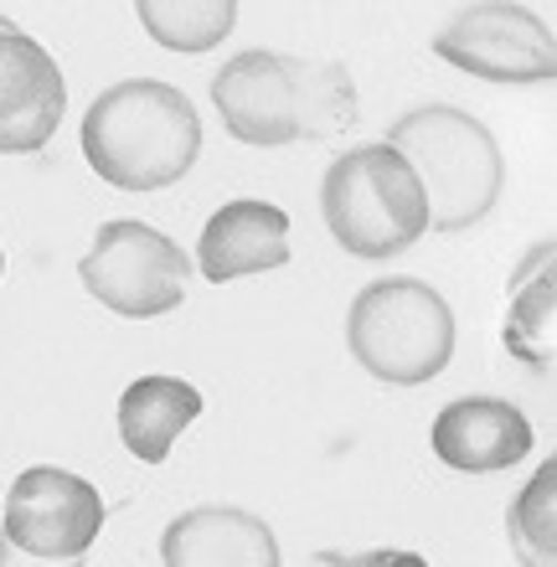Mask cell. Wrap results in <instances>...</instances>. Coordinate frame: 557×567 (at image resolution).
<instances>
[{"instance_id": "5bb4252c", "label": "cell", "mask_w": 557, "mask_h": 567, "mask_svg": "<svg viewBox=\"0 0 557 567\" xmlns=\"http://www.w3.org/2000/svg\"><path fill=\"white\" fill-rule=\"evenodd\" d=\"M553 310H557V284H553V238L537 243L527 264L512 279V305H506V326L501 341L522 367L543 372L553 367Z\"/></svg>"}, {"instance_id": "4fadbf2b", "label": "cell", "mask_w": 557, "mask_h": 567, "mask_svg": "<svg viewBox=\"0 0 557 567\" xmlns=\"http://www.w3.org/2000/svg\"><path fill=\"white\" fill-rule=\"evenodd\" d=\"M202 392L182 377H135L120 398V439L145 464H166L176 439L202 419Z\"/></svg>"}, {"instance_id": "ac0fdd59", "label": "cell", "mask_w": 557, "mask_h": 567, "mask_svg": "<svg viewBox=\"0 0 557 567\" xmlns=\"http://www.w3.org/2000/svg\"><path fill=\"white\" fill-rule=\"evenodd\" d=\"M0 567H83V557H31L0 537Z\"/></svg>"}, {"instance_id": "ffe728a7", "label": "cell", "mask_w": 557, "mask_h": 567, "mask_svg": "<svg viewBox=\"0 0 557 567\" xmlns=\"http://www.w3.org/2000/svg\"><path fill=\"white\" fill-rule=\"evenodd\" d=\"M0 269H6V254H0Z\"/></svg>"}, {"instance_id": "d6986e66", "label": "cell", "mask_w": 557, "mask_h": 567, "mask_svg": "<svg viewBox=\"0 0 557 567\" xmlns=\"http://www.w3.org/2000/svg\"><path fill=\"white\" fill-rule=\"evenodd\" d=\"M0 31H11V21H6V16H0Z\"/></svg>"}, {"instance_id": "e0dca14e", "label": "cell", "mask_w": 557, "mask_h": 567, "mask_svg": "<svg viewBox=\"0 0 557 567\" xmlns=\"http://www.w3.org/2000/svg\"><path fill=\"white\" fill-rule=\"evenodd\" d=\"M320 567H429V557L403 553V547H377V553H351V557L320 553Z\"/></svg>"}, {"instance_id": "30bf717a", "label": "cell", "mask_w": 557, "mask_h": 567, "mask_svg": "<svg viewBox=\"0 0 557 567\" xmlns=\"http://www.w3.org/2000/svg\"><path fill=\"white\" fill-rule=\"evenodd\" d=\"M429 444L460 475H496V470L527 460L537 433H532L527 413L506 398H454L439 408Z\"/></svg>"}, {"instance_id": "6da1fadb", "label": "cell", "mask_w": 557, "mask_h": 567, "mask_svg": "<svg viewBox=\"0 0 557 567\" xmlns=\"http://www.w3.org/2000/svg\"><path fill=\"white\" fill-rule=\"evenodd\" d=\"M212 104L233 140L254 150L331 140L357 124V83L341 62L238 52L212 78Z\"/></svg>"}, {"instance_id": "8fae6325", "label": "cell", "mask_w": 557, "mask_h": 567, "mask_svg": "<svg viewBox=\"0 0 557 567\" xmlns=\"http://www.w3.org/2000/svg\"><path fill=\"white\" fill-rule=\"evenodd\" d=\"M289 264V212L258 196H238L207 217L196 243V269L212 284H233L248 274H269Z\"/></svg>"}, {"instance_id": "7a4b0ae2", "label": "cell", "mask_w": 557, "mask_h": 567, "mask_svg": "<svg viewBox=\"0 0 557 567\" xmlns=\"http://www.w3.org/2000/svg\"><path fill=\"white\" fill-rule=\"evenodd\" d=\"M202 120L192 99L161 78H124L83 114V155L120 192H161L196 165Z\"/></svg>"}, {"instance_id": "52a82bcc", "label": "cell", "mask_w": 557, "mask_h": 567, "mask_svg": "<svg viewBox=\"0 0 557 567\" xmlns=\"http://www.w3.org/2000/svg\"><path fill=\"white\" fill-rule=\"evenodd\" d=\"M434 58L485 83H553V27L527 6H465L434 37Z\"/></svg>"}, {"instance_id": "9a60e30c", "label": "cell", "mask_w": 557, "mask_h": 567, "mask_svg": "<svg viewBox=\"0 0 557 567\" xmlns=\"http://www.w3.org/2000/svg\"><path fill=\"white\" fill-rule=\"evenodd\" d=\"M145 37L166 47V52H212L223 42L233 21H238V6L233 0H140L135 6Z\"/></svg>"}, {"instance_id": "277c9868", "label": "cell", "mask_w": 557, "mask_h": 567, "mask_svg": "<svg viewBox=\"0 0 557 567\" xmlns=\"http://www.w3.org/2000/svg\"><path fill=\"white\" fill-rule=\"evenodd\" d=\"M320 212L331 238L351 258H372V264L408 254L429 233V202L419 176L382 140L336 155L320 181Z\"/></svg>"}, {"instance_id": "8992f818", "label": "cell", "mask_w": 557, "mask_h": 567, "mask_svg": "<svg viewBox=\"0 0 557 567\" xmlns=\"http://www.w3.org/2000/svg\"><path fill=\"white\" fill-rule=\"evenodd\" d=\"M78 279L99 305H109L124 320H155L186 299L192 258L151 223L124 217V223H104L93 233V248L78 264Z\"/></svg>"}, {"instance_id": "9c48e42d", "label": "cell", "mask_w": 557, "mask_h": 567, "mask_svg": "<svg viewBox=\"0 0 557 567\" xmlns=\"http://www.w3.org/2000/svg\"><path fill=\"white\" fill-rule=\"evenodd\" d=\"M68 114L58 58L21 27L0 31V155H37Z\"/></svg>"}, {"instance_id": "5b68a950", "label": "cell", "mask_w": 557, "mask_h": 567, "mask_svg": "<svg viewBox=\"0 0 557 567\" xmlns=\"http://www.w3.org/2000/svg\"><path fill=\"white\" fill-rule=\"evenodd\" d=\"M347 346L357 367L392 388L434 382L454 357V310L423 279H377L351 299Z\"/></svg>"}, {"instance_id": "2e32d148", "label": "cell", "mask_w": 557, "mask_h": 567, "mask_svg": "<svg viewBox=\"0 0 557 567\" xmlns=\"http://www.w3.org/2000/svg\"><path fill=\"white\" fill-rule=\"evenodd\" d=\"M506 537H512L522 567H557V460L547 454L522 495L506 511Z\"/></svg>"}, {"instance_id": "7c38bea8", "label": "cell", "mask_w": 557, "mask_h": 567, "mask_svg": "<svg viewBox=\"0 0 557 567\" xmlns=\"http://www.w3.org/2000/svg\"><path fill=\"white\" fill-rule=\"evenodd\" d=\"M166 567H279V537L243 506H192L161 532Z\"/></svg>"}, {"instance_id": "3957f363", "label": "cell", "mask_w": 557, "mask_h": 567, "mask_svg": "<svg viewBox=\"0 0 557 567\" xmlns=\"http://www.w3.org/2000/svg\"><path fill=\"white\" fill-rule=\"evenodd\" d=\"M382 145L398 150L408 171L419 176L434 233H465L496 212L501 186H506V161H501L496 135L470 109H408L403 120H392Z\"/></svg>"}, {"instance_id": "ba28073f", "label": "cell", "mask_w": 557, "mask_h": 567, "mask_svg": "<svg viewBox=\"0 0 557 567\" xmlns=\"http://www.w3.org/2000/svg\"><path fill=\"white\" fill-rule=\"evenodd\" d=\"M104 532V495L83 475L37 464L21 470L6 491L0 537L31 557H89Z\"/></svg>"}]
</instances>
